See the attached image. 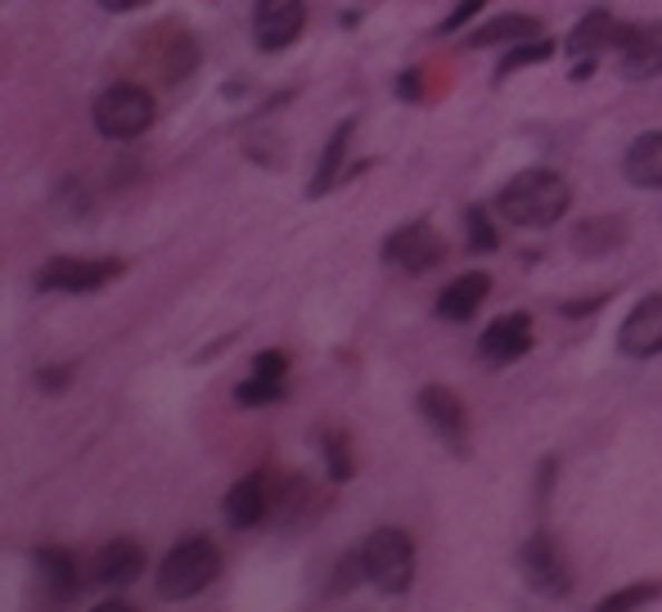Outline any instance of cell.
I'll list each match as a JSON object with an SVG mask.
<instances>
[{
	"instance_id": "1",
	"label": "cell",
	"mask_w": 662,
	"mask_h": 612,
	"mask_svg": "<svg viewBox=\"0 0 662 612\" xmlns=\"http://www.w3.org/2000/svg\"><path fill=\"white\" fill-rule=\"evenodd\" d=\"M568 207H573V185L549 167H527L514 181H505L500 194H496V212L509 225H523V230L555 225V221L568 216Z\"/></svg>"
},
{
	"instance_id": "2",
	"label": "cell",
	"mask_w": 662,
	"mask_h": 612,
	"mask_svg": "<svg viewBox=\"0 0 662 612\" xmlns=\"http://www.w3.org/2000/svg\"><path fill=\"white\" fill-rule=\"evenodd\" d=\"M154 95L136 81H114L108 90L95 95L90 104V122L104 140H136L154 127Z\"/></svg>"
},
{
	"instance_id": "3",
	"label": "cell",
	"mask_w": 662,
	"mask_h": 612,
	"mask_svg": "<svg viewBox=\"0 0 662 612\" xmlns=\"http://www.w3.org/2000/svg\"><path fill=\"white\" fill-rule=\"evenodd\" d=\"M361 554V576L379 590V594H406L415 585V541L401 527H379L366 536Z\"/></svg>"
},
{
	"instance_id": "4",
	"label": "cell",
	"mask_w": 662,
	"mask_h": 612,
	"mask_svg": "<svg viewBox=\"0 0 662 612\" xmlns=\"http://www.w3.org/2000/svg\"><path fill=\"white\" fill-rule=\"evenodd\" d=\"M216 572H221V550L207 536H189V541H181L163 558V567H158V594L163 599H189V594L207 590L216 581Z\"/></svg>"
},
{
	"instance_id": "5",
	"label": "cell",
	"mask_w": 662,
	"mask_h": 612,
	"mask_svg": "<svg viewBox=\"0 0 662 612\" xmlns=\"http://www.w3.org/2000/svg\"><path fill=\"white\" fill-rule=\"evenodd\" d=\"M518 572H523L527 590L541 594V599H568V590H573V567L559 554V545H555V536H549V532H532L523 541Z\"/></svg>"
},
{
	"instance_id": "6",
	"label": "cell",
	"mask_w": 662,
	"mask_h": 612,
	"mask_svg": "<svg viewBox=\"0 0 662 612\" xmlns=\"http://www.w3.org/2000/svg\"><path fill=\"white\" fill-rule=\"evenodd\" d=\"M379 258H383V266H392L401 275H428L432 266H441V258H447V243H441V234L428 221H410L383 239Z\"/></svg>"
},
{
	"instance_id": "7",
	"label": "cell",
	"mask_w": 662,
	"mask_h": 612,
	"mask_svg": "<svg viewBox=\"0 0 662 612\" xmlns=\"http://www.w3.org/2000/svg\"><path fill=\"white\" fill-rule=\"evenodd\" d=\"M123 275V262L118 258H104V262H90V258H55L41 266L37 284L46 293H95L104 289L108 280Z\"/></svg>"
},
{
	"instance_id": "8",
	"label": "cell",
	"mask_w": 662,
	"mask_h": 612,
	"mask_svg": "<svg viewBox=\"0 0 662 612\" xmlns=\"http://www.w3.org/2000/svg\"><path fill=\"white\" fill-rule=\"evenodd\" d=\"M419 415H424V424L447 441L456 455H465L469 450V410H465V401L451 392V388H441V383H428L424 392H419Z\"/></svg>"
},
{
	"instance_id": "9",
	"label": "cell",
	"mask_w": 662,
	"mask_h": 612,
	"mask_svg": "<svg viewBox=\"0 0 662 612\" xmlns=\"http://www.w3.org/2000/svg\"><path fill=\"white\" fill-rule=\"evenodd\" d=\"M302 28H306V6H302V0H257V6H253V41L266 55L293 46L302 37Z\"/></svg>"
},
{
	"instance_id": "10",
	"label": "cell",
	"mask_w": 662,
	"mask_h": 612,
	"mask_svg": "<svg viewBox=\"0 0 662 612\" xmlns=\"http://www.w3.org/2000/svg\"><path fill=\"white\" fill-rule=\"evenodd\" d=\"M617 347L631 360H653L662 356V293H649L631 307V315L617 329Z\"/></svg>"
},
{
	"instance_id": "11",
	"label": "cell",
	"mask_w": 662,
	"mask_h": 612,
	"mask_svg": "<svg viewBox=\"0 0 662 612\" xmlns=\"http://www.w3.org/2000/svg\"><path fill=\"white\" fill-rule=\"evenodd\" d=\"M532 342H536V333H532V315L509 311V315H496V320L483 329L478 351H483L487 365H514V360H523V356L532 351Z\"/></svg>"
},
{
	"instance_id": "12",
	"label": "cell",
	"mask_w": 662,
	"mask_h": 612,
	"mask_svg": "<svg viewBox=\"0 0 662 612\" xmlns=\"http://www.w3.org/2000/svg\"><path fill=\"white\" fill-rule=\"evenodd\" d=\"M617 64H622L626 81L662 77V23H653V28H622Z\"/></svg>"
},
{
	"instance_id": "13",
	"label": "cell",
	"mask_w": 662,
	"mask_h": 612,
	"mask_svg": "<svg viewBox=\"0 0 662 612\" xmlns=\"http://www.w3.org/2000/svg\"><path fill=\"white\" fill-rule=\"evenodd\" d=\"M491 293V275L487 271H469L460 280H451L447 289L437 293V320H451V324H465L478 315V307L487 302Z\"/></svg>"
},
{
	"instance_id": "14",
	"label": "cell",
	"mask_w": 662,
	"mask_h": 612,
	"mask_svg": "<svg viewBox=\"0 0 662 612\" xmlns=\"http://www.w3.org/2000/svg\"><path fill=\"white\" fill-rule=\"evenodd\" d=\"M145 572V550L136 545V541H127V536H118V541H108L99 554H95V581L99 585H132L136 576Z\"/></svg>"
},
{
	"instance_id": "15",
	"label": "cell",
	"mask_w": 662,
	"mask_h": 612,
	"mask_svg": "<svg viewBox=\"0 0 662 612\" xmlns=\"http://www.w3.org/2000/svg\"><path fill=\"white\" fill-rule=\"evenodd\" d=\"M266 505H271V496H266V477L262 473H249V477H240L231 492H226V523L231 527H257L262 518H266Z\"/></svg>"
},
{
	"instance_id": "16",
	"label": "cell",
	"mask_w": 662,
	"mask_h": 612,
	"mask_svg": "<svg viewBox=\"0 0 662 612\" xmlns=\"http://www.w3.org/2000/svg\"><path fill=\"white\" fill-rule=\"evenodd\" d=\"M32 567H37V590L46 603H68L77 594V567L64 550H37Z\"/></svg>"
},
{
	"instance_id": "17",
	"label": "cell",
	"mask_w": 662,
	"mask_h": 612,
	"mask_svg": "<svg viewBox=\"0 0 662 612\" xmlns=\"http://www.w3.org/2000/svg\"><path fill=\"white\" fill-rule=\"evenodd\" d=\"M568 243L577 258H609L626 243V216H591L573 230Z\"/></svg>"
},
{
	"instance_id": "18",
	"label": "cell",
	"mask_w": 662,
	"mask_h": 612,
	"mask_svg": "<svg viewBox=\"0 0 662 612\" xmlns=\"http://www.w3.org/2000/svg\"><path fill=\"white\" fill-rule=\"evenodd\" d=\"M622 172L635 190H662V132H644L631 140Z\"/></svg>"
},
{
	"instance_id": "19",
	"label": "cell",
	"mask_w": 662,
	"mask_h": 612,
	"mask_svg": "<svg viewBox=\"0 0 662 612\" xmlns=\"http://www.w3.org/2000/svg\"><path fill=\"white\" fill-rule=\"evenodd\" d=\"M352 132H357V122L348 117V122H339V132L329 136V145H324V154H320V167H315V176H311V185H306L311 198H324L329 190H334V181H339V172H343V158H348V145H352Z\"/></svg>"
},
{
	"instance_id": "20",
	"label": "cell",
	"mask_w": 662,
	"mask_h": 612,
	"mask_svg": "<svg viewBox=\"0 0 662 612\" xmlns=\"http://www.w3.org/2000/svg\"><path fill=\"white\" fill-rule=\"evenodd\" d=\"M527 37H541V23L527 19V14H500L483 28L469 32V50H487V46H514V41H527Z\"/></svg>"
},
{
	"instance_id": "21",
	"label": "cell",
	"mask_w": 662,
	"mask_h": 612,
	"mask_svg": "<svg viewBox=\"0 0 662 612\" xmlns=\"http://www.w3.org/2000/svg\"><path fill=\"white\" fill-rule=\"evenodd\" d=\"M604 41H622V28L604 14V10H591L573 32H568V55H577V59H586V55H595V50H604Z\"/></svg>"
},
{
	"instance_id": "22",
	"label": "cell",
	"mask_w": 662,
	"mask_h": 612,
	"mask_svg": "<svg viewBox=\"0 0 662 612\" xmlns=\"http://www.w3.org/2000/svg\"><path fill=\"white\" fill-rule=\"evenodd\" d=\"M555 41H545V37H527V41H514L505 55H500V64H496V77L505 81L509 72H518V68H532V64H549L555 59Z\"/></svg>"
},
{
	"instance_id": "23",
	"label": "cell",
	"mask_w": 662,
	"mask_h": 612,
	"mask_svg": "<svg viewBox=\"0 0 662 612\" xmlns=\"http://www.w3.org/2000/svg\"><path fill=\"white\" fill-rule=\"evenodd\" d=\"M235 401H240L244 410L275 406V401H284V379H262V375H249V379L235 388Z\"/></svg>"
},
{
	"instance_id": "24",
	"label": "cell",
	"mask_w": 662,
	"mask_h": 612,
	"mask_svg": "<svg viewBox=\"0 0 662 612\" xmlns=\"http://www.w3.org/2000/svg\"><path fill=\"white\" fill-rule=\"evenodd\" d=\"M465 239H469V253H496L500 249V234H496V225L487 221V212L483 207H469L465 212Z\"/></svg>"
},
{
	"instance_id": "25",
	"label": "cell",
	"mask_w": 662,
	"mask_h": 612,
	"mask_svg": "<svg viewBox=\"0 0 662 612\" xmlns=\"http://www.w3.org/2000/svg\"><path fill=\"white\" fill-rule=\"evenodd\" d=\"M324 468H329V482H348V477H352L348 437H339V433H329V437H324Z\"/></svg>"
},
{
	"instance_id": "26",
	"label": "cell",
	"mask_w": 662,
	"mask_h": 612,
	"mask_svg": "<svg viewBox=\"0 0 662 612\" xmlns=\"http://www.w3.org/2000/svg\"><path fill=\"white\" fill-rule=\"evenodd\" d=\"M653 599H662V585H626V590H617V594H609L600 608L604 612H617V608H640V603H653Z\"/></svg>"
},
{
	"instance_id": "27",
	"label": "cell",
	"mask_w": 662,
	"mask_h": 612,
	"mask_svg": "<svg viewBox=\"0 0 662 612\" xmlns=\"http://www.w3.org/2000/svg\"><path fill=\"white\" fill-rule=\"evenodd\" d=\"M253 375H262V379H284V375H289V356H284V351H257Z\"/></svg>"
},
{
	"instance_id": "28",
	"label": "cell",
	"mask_w": 662,
	"mask_h": 612,
	"mask_svg": "<svg viewBox=\"0 0 662 612\" xmlns=\"http://www.w3.org/2000/svg\"><path fill=\"white\" fill-rule=\"evenodd\" d=\"M483 6H487V0H460V6L447 14V23H441V32H460V28H469V23L483 14Z\"/></svg>"
},
{
	"instance_id": "29",
	"label": "cell",
	"mask_w": 662,
	"mask_h": 612,
	"mask_svg": "<svg viewBox=\"0 0 662 612\" xmlns=\"http://www.w3.org/2000/svg\"><path fill=\"white\" fill-rule=\"evenodd\" d=\"M419 81H424V77H419L415 68H410V72H401V77H397V95H401V99H419V95H424V90H419Z\"/></svg>"
},
{
	"instance_id": "30",
	"label": "cell",
	"mask_w": 662,
	"mask_h": 612,
	"mask_svg": "<svg viewBox=\"0 0 662 612\" xmlns=\"http://www.w3.org/2000/svg\"><path fill=\"white\" fill-rule=\"evenodd\" d=\"M149 0H99V10H108V14H132V10H145Z\"/></svg>"
},
{
	"instance_id": "31",
	"label": "cell",
	"mask_w": 662,
	"mask_h": 612,
	"mask_svg": "<svg viewBox=\"0 0 662 612\" xmlns=\"http://www.w3.org/2000/svg\"><path fill=\"white\" fill-rule=\"evenodd\" d=\"M600 307H604V298H577V302H564V315H591Z\"/></svg>"
},
{
	"instance_id": "32",
	"label": "cell",
	"mask_w": 662,
	"mask_h": 612,
	"mask_svg": "<svg viewBox=\"0 0 662 612\" xmlns=\"http://www.w3.org/2000/svg\"><path fill=\"white\" fill-rule=\"evenodd\" d=\"M41 388H46V392L68 388V370H41Z\"/></svg>"
}]
</instances>
